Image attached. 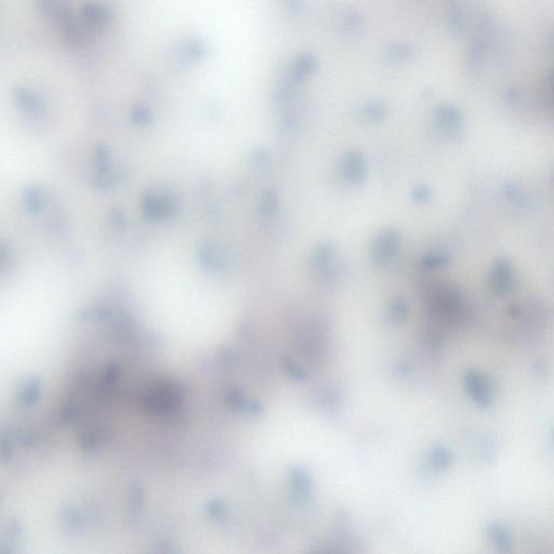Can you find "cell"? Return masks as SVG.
<instances>
[{
	"mask_svg": "<svg viewBox=\"0 0 554 554\" xmlns=\"http://www.w3.org/2000/svg\"><path fill=\"white\" fill-rule=\"evenodd\" d=\"M399 248V236L393 231H387L379 236L375 246L373 257L377 262L385 264L392 260Z\"/></svg>",
	"mask_w": 554,
	"mask_h": 554,
	"instance_id": "cell-1",
	"label": "cell"
},
{
	"mask_svg": "<svg viewBox=\"0 0 554 554\" xmlns=\"http://www.w3.org/2000/svg\"><path fill=\"white\" fill-rule=\"evenodd\" d=\"M345 176L353 182H359L364 176V164L361 155L352 153L347 157L343 165Z\"/></svg>",
	"mask_w": 554,
	"mask_h": 554,
	"instance_id": "cell-2",
	"label": "cell"
},
{
	"mask_svg": "<svg viewBox=\"0 0 554 554\" xmlns=\"http://www.w3.org/2000/svg\"><path fill=\"white\" fill-rule=\"evenodd\" d=\"M292 487L295 493L300 499L306 498L311 491V482L306 471L301 469L294 470L292 475Z\"/></svg>",
	"mask_w": 554,
	"mask_h": 554,
	"instance_id": "cell-3",
	"label": "cell"
},
{
	"mask_svg": "<svg viewBox=\"0 0 554 554\" xmlns=\"http://www.w3.org/2000/svg\"><path fill=\"white\" fill-rule=\"evenodd\" d=\"M330 247H322V248L318 249V252H317L316 255L314 256V262H313V266H315L316 270L324 269V266H326V264H328L329 260H330Z\"/></svg>",
	"mask_w": 554,
	"mask_h": 554,
	"instance_id": "cell-4",
	"label": "cell"
},
{
	"mask_svg": "<svg viewBox=\"0 0 554 554\" xmlns=\"http://www.w3.org/2000/svg\"><path fill=\"white\" fill-rule=\"evenodd\" d=\"M277 210V198L272 191H269L268 194L266 195V200L263 202V212L262 214L266 218H272L273 214L276 212Z\"/></svg>",
	"mask_w": 554,
	"mask_h": 554,
	"instance_id": "cell-5",
	"label": "cell"
},
{
	"mask_svg": "<svg viewBox=\"0 0 554 554\" xmlns=\"http://www.w3.org/2000/svg\"><path fill=\"white\" fill-rule=\"evenodd\" d=\"M391 314H392L393 320L397 321V322H401V321L404 320L407 314V307L404 301H395L394 304L391 308Z\"/></svg>",
	"mask_w": 554,
	"mask_h": 554,
	"instance_id": "cell-6",
	"label": "cell"
},
{
	"mask_svg": "<svg viewBox=\"0 0 554 554\" xmlns=\"http://www.w3.org/2000/svg\"><path fill=\"white\" fill-rule=\"evenodd\" d=\"M285 365H286L287 369H288V371H290L292 376L298 379L304 378V373H303L295 363H292V361H286Z\"/></svg>",
	"mask_w": 554,
	"mask_h": 554,
	"instance_id": "cell-7",
	"label": "cell"
}]
</instances>
